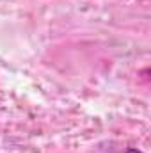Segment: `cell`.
Masks as SVG:
<instances>
[{
  "label": "cell",
  "mask_w": 151,
  "mask_h": 153,
  "mask_svg": "<svg viewBox=\"0 0 151 153\" xmlns=\"http://www.w3.org/2000/svg\"><path fill=\"white\" fill-rule=\"evenodd\" d=\"M126 153H142V152H139V150H135V148H128Z\"/></svg>",
  "instance_id": "1"
}]
</instances>
